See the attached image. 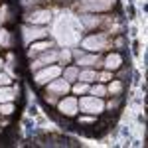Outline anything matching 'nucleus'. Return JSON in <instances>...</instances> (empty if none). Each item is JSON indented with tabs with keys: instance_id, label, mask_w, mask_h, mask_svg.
I'll return each mask as SVG.
<instances>
[{
	"instance_id": "obj_8",
	"label": "nucleus",
	"mask_w": 148,
	"mask_h": 148,
	"mask_svg": "<svg viewBox=\"0 0 148 148\" xmlns=\"http://www.w3.org/2000/svg\"><path fill=\"white\" fill-rule=\"evenodd\" d=\"M59 111H61L63 114H75L77 113V101H75L73 97L63 99V101L59 103Z\"/></svg>"
},
{
	"instance_id": "obj_25",
	"label": "nucleus",
	"mask_w": 148,
	"mask_h": 148,
	"mask_svg": "<svg viewBox=\"0 0 148 148\" xmlns=\"http://www.w3.org/2000/svg\"><path fill=\"white\" fill-rule=\"evenodd\" d=\"M97 79H101V81L111 79V73H101V75H97Z\"/></svg>"
},
{
	"instance_id": "obj_19",
	"label": "nucleus",
	"mask_w": 148,
	"mask_h": 148,
	"mask_svg": "<svg viewBox=\"0 0 148 148\" xmlns=\"http://www.w3.org/2000/svg\"><path fill=\"white\" fill-rule=\"evenodd\" d=\"M85 91H87V85H85V83L75 85V93H77V95H79V93H85Z\"/></svg>"
},
{
	"instance_id": "obj_10",
	"label": "nucleus",
	"mask_w": 148,
	"mask_h": 148,
	"mask_svg": "<svg viewBox=\"0 0 148 148\" xmlns=\"http://www.w3.org/2000/svg\"><path fill=\"white\" fill-rule=\"evenodd\" d=\"M67 89H69V85H67V81H63V79H57L47 85V91L49 93H61L63 95V93H67Z\"/></svg>"
},
{
	"instance_id": "obj_2",
	"label": "nucleus",
	"mask_w": 148,
	"mask_h": 148,
	"mask_svg": "<svg viewBox=\"0 0 148 148\" xmlns=\"http://www.w3.org/2000/svg\"><path fill=\"white\" fill-rule=\"evenodd\" d=\"M79 107L83 113H91V114H97L103 111V101L99 99V97H83L79 101Z\"/></svg>"
},
{
	"instance_id": "obj_1",
	"label": "nucleus",
	"mask_w": 148,
	"mask_h": 148,
	"mask_svg": "<svg viewBox=\"0 0 148 148\" xmlns=\"http://www.w3.org/2000/svg\"><path fill=\"white\" fill-rule=\"evenodd\" d=\"M56 32L57 40L63 44V46H73L79 42V36H81V26L79 22L71 16V14H61L59 20L56 22Z\"/></svg>"
},
{
	"instance_id": "obj_16",
	"label": "nucleus",
	"mask_w": 148,
	"mask_h": 148,
	"mask_svg": "<svg viewBox=\"0 0 148 148\" xmlns=\"http://www.w3.org/2000/svg\"><path fill=\"white\" fill-rule=\"evenodd\" d=\"M77 77H79V71L75 67H69L67 71H65V79L67 81H73V79H77Z\"/></svg>"
},
{
	"instance_id": "obj_11",
	"label": "nucleus",
	"mask_w": 148,
	"mask_h": 148,
	"mask_svg": "<svg viewBox=\"0 0 148 148\" xmlns=\"http://www.w3.org/2000/svg\"><path fill=\"white\" fill-rule=\"evenodd\" d=\"M121 63H123L121 56L113 53V56H109V57H107V61H105V67L109 69V71H113V69H119V67H121Z\"/></svg>"
},
{
	"instance_id": "obj_5",
	"label": "nucleus",
	"mask_w": 148,
	"mask_h": 148,
	"mask_svg": "<svg viewBox=\"0 0 148 148\" xmlns=\"http://www.w3.org/2000/svg\"><path fill=\"white\" fill-rule=\"evenodd\" d=\"M61 73V69L56 67V65H51V67L44 69V71H40L38 75H36V83H46V81H51L53 77H57Z\"/></svg>"
},
{
	"instance_id": "obj_23",
	"label": "nucleus",
	"mask_w": 148,
	"mask_h": 148,
	"mask_svg": "<svg viewBox=\"0 0 148 148\" xmlns=\"http://www.w3.org/2000/svg\"><path fill=\"white\" fill-rule=\"evenodd\" d=\"M111 91H113V93H119V91H121V83H119V81L111 85Z\"/></svg>"
},
{
	"instance_id": "obj_15",
	"label": "nucleus",
	"mask_w": 148,
	"mask_h": 148,
	"mask_svg": "<svg viewBox=\"0 0 148 148\" xmlns=\"http://www.w3.org/2000/svg\"><path fill=\"white\" fill-rule=\"evenodd\" d=\"M79 79L87 83V81H93V79H97V73H95V71H83V73L79 75Z\"/></svg>"
},
{
	"instance_id": "obj_3",
	"label": "nucleus",
	"mask_w": 148,
	"mask_h": 148,
	"mask_svg": "<svg viewBox=\"0 0 148 148\" xmlns=\"http://www.w3.org/2000/svg\"><path fill=\"white\" fill-rule=\"evenodd\" d=\"M113 4H114V0H83L81 2V10L103 12V10H109Z\"/></svg>"
},
{
	"instance_id": "obj_6",
	"label": "nucleus",
	"mask_w": 148,
	"mask_h": 148,
	"mask_svg": "<svg viewBox=\"0 0 148 148\" xmlns=\"http://www.w3.org/2000/svg\"><path fill=\"white\" fill-rule=\"evenodd\" d=\"M49 12L47 10H38V12H32V14H28L26 16V20L30 24H46V22H49Z\"/></svg>"
},
{
	"instance_id": "obj_14",
	"label": "nucleus",
	"mask_w": 148,
	"mask_h": 148,
	"mask_svg": "<svg viewBox=\"0 0 148 148\" xmlns=\"http://www.w3.org/2000/svg\"><path fill=\"white\" fill-rule=\"evenodd\" d=\"M79 63L81 65H93V63H97V56H83L79 57Z\"/></svg>"
},
{
	"instance_id": "obj_13",
	"label": "nucleus",
	"mask_w": 148,
	"mask_h": 148,
	"mask_svg": "<svg viewBox=\"0 0 148 148\" xmlns=\"http://www.w3.org/2000/svg\"><path fill=\"white\" fill-rule=\"evenodd\" d=\"M0 46H4V47L10 46V34L6 30H0Z\"/></svg>"
},
{
	"instance_id": "obj_9",
	"label": "nucleus",
	"mask_w": 148,
	"mask_h": 148,
	"mask_svg": "<svg viewBox=\"0 0 148 148\" xmlns=\"http://www.w3.org/2000/svg\"><path fill=\"white\" fill-rule=\"evenodd\" d=\"M57 51H47V53H44L42 57H38L36 59V63H32V67L38 69V67H42V65H47V63H51V61H56L57 59Z\"/></svg>"
},
{
	"instance_id": "obj_22",
	"label": "nucleus",
	"mask_w": 148,
	"mask_h": 148,
	"mask_svg": "<svg viewBox=\"0 0 148 148\" xmlns=\"http://www.w3.org/2000/svg\"><path fill=\"white\" fill-rule=\"evenodd\" d=\"M8 83H10V77L2 73V75H0V85H8Z\"/></svg>"
},
{
	"instance_id": "obj_17",
	"label": "nucleus",
	"mask_w": 148,
	"mask_h": 148,
	"mask_svg": "<svg viewBox=\"0 0 148 148\" xmlns=\"http://www.w3.org/2000/svg\"><path fill=\"white\" fill-rule=\"evenodd\" d=\"M47 47H51V44H49V42H44V44H34L30 51H42V49H47Z\"/></svg>"
},
{
	"instance_id": "obj_26",
	"label": "nucleus",
	"mask_w": 148,
	"mask_h": 148,
	"mask_svg": "<svg viewBox=\"0 0 148 148\" xmlns=\"http://www.w3.org/2000/svg\"><path fill=\"white\" fill-rule=\"evenodd\" d=\"M0 67H2V59H0Z\"/></svg>"
},
{
	"instance_id": "obj_24",
	"label": "nucleus",
	"mask_w": 148,
	"mask_h": 148,
	"mask_svg": "<svg viewBox=\"0 0 148 148\" xmlns=\"http://www.w3.org/2000/svg\"><path fill=\"white\" fill-rule=\"evenodd\" d=\"M83 22L87 26H93V24H97V18H83Z\"/></svg>"
},
{
	"instance_id": "obj_7",
	"label": "nucleus",
	"mask_w": 148,
	"mask_h": 148,
	"mask_svg": "<svg viewBox=\"0 0 148 148\" xmlns=\"http://www.w3.org/2000/svg\"><path fill=\"white\" fill-rule=\"evenodd\" d=\"M22 32H24V40L26 42H34L38 38H46V34H47L44 28H34V26L32 28H24Z\"/></svg>"
},
{
	"instance_id": "obj_12",
	"label": "nucleus",
	"mask_w": 148,
	"mask_h": 148,
	"mask_svg": "<svg viewBox=\"0 0 148 148\" xmlns=\"http://www.w3.org/2000/svg\"><path fill=\"white\" fill-rule=\"evenodd\" d=\"M14 89H8V87H2L0 89V103H8L14 99Z\"/></svg>"
},
{
	"instance_id": "obj_20",
	"label": "nucleus",
	"mask_w": 148,
	"mask_h": 148,
	"mask_svg": "<svg viewBox=\"0 0 148 148\" xmlns=\"http://www.w3.org/2000/svg\"><path fill=\"white\" fill-rule=\"evenodd\" d=\"M0 111H2L4 114H10L14 109H12V105H2V107H0Z\"/></svg>"
},
{
	"instance_id": "obj_21",
	"label": "nucleus",
	"mask_w": 148,
	"mask_h": 148,
	"mask_svg": "<svg viewBox=\"0 0 148 148\" xmlns=\"http://www.w3.org/2000/svg\"><path fill=\"white\" fill-rule=\"evenodd\" d=\"M57 59H61V61H69V51L65 49V51H61L59 56H57Z\"/></svg>"
},
{
	"instance_id": "obj_18",
	"label": "nucleus",
	"mask_w": 148,
	"mask_h": 148,
	"mask_svg": "<svg viewBox=\"0 0 148 148\" xmlns=\"http://www.w3.org/2000/svg\"><path fill=\"white\" fill-rule=\"evenodd\" d=\"M107 93V89L103 87V85H97V87H93V95H97V97H101V95H105Z\"/></svg>"
},
{
	"instance_id": "obj_4",
	"label": "nucleus",
	"mask_w": 148,
	"mask_h": 148,
	"mask_svg": "<svg viewBox=\"0 0 148 148\" xmlns=\"http://www.w3.org/2000/svg\"><path fill=\"white\" fill-rule=\"evenodd\" d=\"M83 47L85 49H105L107 47V36H91V38H87L85 42H83Z\"/></svg>"
}]
</instances>
